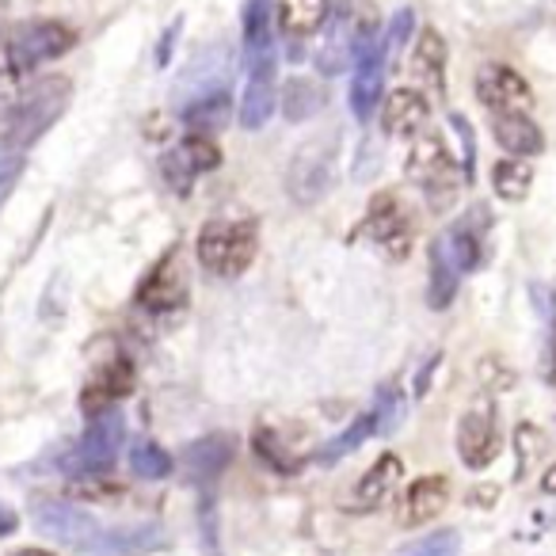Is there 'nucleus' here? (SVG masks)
Here are the masks:
<instances>
[{"label": "nucleus", "mask_w": 556, "mask_h": 556, "mask_svg": "<svg viewBox=\"0 0 556 556\" xmlns=\"http://www.w3.org/2000/svg\"><path fill=\"white\" fill-rule=\"evenodd\" d=\"M73 85L65 77H42L27 92L0 108V149H27L65 115Z\"/></svg>", "instance_id": "f257e3e1"}, {"label": "nucleus", "mask_w": 556, "mask_h": 556, "mask_svg": "<svg viewBox=\"0 0 556 556\" xmlns=\"http://www.w3.org/2000/svg\"><path fill=\"white\" fill-rule=\"evenodd\" d=\"M73 47V31L62 20H24L0 27V77H27L39 65L62 58Z\"/></svg>", "instance_id": "f03ea898"}, {"label": "nucleus", "mask_w": 556, "mask_h": 556, "mask_svg": "<svg viewBox=\"0 0 556 556\" xmlns=\"http://www.w3.org/2000/svg\"><path fill=\"white\" fill-rule=\"evenodd\" d=\"M199 263L217 278H240L260 252V232L252 222H206L199 232Z\"/></svg>", "instance_id": "7ed1b4c3"}, {"label": "nucleus", "mask_w": 556, "mask_h": 556, "mask_svg": "<svg viewBox=\"0 0 556 556\" xmlns=\"http://www.w3.org/2000/svg\"><path fill=\"white\" fill-rule=\"evenodd\" d=\"M404 168H408L412 184L424 187L434 206H446V202L454 199L457 184H462V168H457V161L450 156L446 141H442V134L434 130V126H424V130L412 138L408 164H404Z\"/></svg>", "instance_id": "20e7f679"}, {"label": "nucleus", "mask_w": 556, "mask_h": 556, "mask_svg": "<svg viewBox=\"0 0 556 556\" xmlns=\"http://www.w3.org/2000/svg\"><path fill=\"white\" fill-rule=\"evenodd\" d=\"M336 161H340V138L336 134H320L309 146L294 153L287 168V191L298 206H313L320 202L336 184Z\"/></svg>", "instance_id": "39448f33"}, {"label": "nucleus", "mask_w": 556, "mask_h": 556, "mask_svg": "<svg viewBox=\"0 0 556 556\" xmlns=\"http://www.w3.org/2000/svg\"><path fill=\"white\" fill-rule=\"evenodd\" d=\"M123 439H126L123 412H115V408L100 412V416H92V424H88L80 446L70 454V462H62V469H70V472H108L111 465L118 462Z\"/></svg>", "instance_id": "423d86ee"}, {"label": "nucleus", "mask_w": 556, "mask_h": 556, "mask_svg": "<svg viewBox=\"0 0 556 556\" xmlns=\"http://www.w3.org/2000/svg\"><path fill=\"white\" fill-rule=\"evenodd\" d=\"M35 530H39L42 538L58 541V545L88 553L92 541L100 538L103 526L96 522L88 510L73 507V503H65V500H39L35 503Z\"/></svg>", "instance_id": "0eeeda50"}, {"label": "nucleus", "mask_w": 556, "mask_h": 556, "mask_svg": "<svg viewBox=\"0 0 556 556\" xmlns=\"http://www.w3.org/2000/svg\"><path fill=\"white\" fill-rule=\"evenodd\" d=\"M386 42L378 31H363L358 42V58H355V80H351V115L358 123H370L374 111L381 103V77H386Z\"/></svg>", "instance_id": "6e6552de"}, {"label": "nucleus", "mask_w": 556, "mask_h": 556, "mask_svg": "<svg viewBox=\"0 0 556 556\" xmlns=\"http://www.w3.org/2000/svg\"><path fill=\"white\" fill-rule=\"evenodd\" d=\"M366 237L389 255V260H404L416 240V225H412L408 210L401 206L396 194H378L366 210Z\"/></svg>", "instance_id": "1a4fd4ad"}, {"label": "nucleus", "mask_w": 556, "mask_h": 556, "mask_svg": "<svg viewBox=\"0 0 556 556\" xmlns=\"http://www.w3.org/2000/svg\"><path fill=\"white\" fill-rule=\"evenodd\" d=\"M278 108V88H275V50L260 58H248V80H244V100H240V126L244 130H263Z\"/></svg>", "instance_id": "9d476101"}, {"label": "nucleus", "mask_w": 556, "mask_h": 556, "mask_svg": "<svg viewBox=\"0 0 556 556\" xmlns=\"http://www.w3.org/2000/svg\"><path fill=\"white\" fill-rule=\"evenodd\" d=\"M500 454V431H495V412L492 408H472L457 419V457L465 469L480 472L495 462Z\"/></svg>", "instance_id": "9b49d317"}, {"label": "nucleus", "mask_w": 556, "mask_h": 556, "mask_svg": "<svg viewBox=\"0 0 556 556\" xmlns=\"http://www.w3.org/2000/svg\"><path fill=\"white\" fill-rule=\"evenodd\" d=\"M401 477H404V462L396 454H381L378 462L370 465V469L358 477V484L351 488V500L343 503V507L351 510V515H366V510H378L381 503L389 500V495L401 488Z\"/></svg>", "instance_id": "f8f14e48"}, {"label": "nucleus", "mask_w": 556, "mask_h": 556, "mask_svg": "<svg viewBox=\"0 0 556 556\" xmlns=\"http://www.w3.org/2000/svg\"><path fill=\"white\" fill-rule=\"evenodd\" d=\"M477 100L492 115H500V111H522L530 103V85L510 65H484L477 73Z\"/></svg>", "instance_id": "ddd939ff"}, {"label": "nucleus", "mask_w": 556, "mask_h": 556, "mask_svg": "<svg viewBox=\"0 0 556 556\" xmlns=\"http://www.w3.org/2000/svg\"><path fill=\"white\" fill-rule=\"evenodd\" d=\"M232 454H237V442L232 434H202L187 446L184 462H187V477L194 488H210L225 469H229Z\"/></svg>", "instance_id": "4468645a"}, {"label": "nucleus", "mask_w": 556, "mask_h": 556, "mask_svg": "<svg viewBox=\"0 0 556 556\" xmlns=\"http://www.w3.org/2000/svg\"><path fill=\"white\" fill-rule=\"evenodd\" d=\"M164 545H168L164 526L141 522V526H118V530H100V538L92 541L88 553L92 556H149Z\"/></svg>", "instance_id": "2eb2a0df"}, {"label": "nucleus", "mask_w": 556, "mask_h": 556, "mask_svg": "<svg viewBox=\"0 0 556 556\" xmlns=\"http://www.w3.org/2000/svg\"><path fill=\"white\" fill-rule=\"evenodd\" d=\"M431 123V103L416 88H396L381 100V126L393 138H416Z\"/></svg>", "instance_id": "dca6fc26"}, {"label": "nucleus", "mask_w": 556, "mask_h": 556, "mask_svg": "<svg viewBox=\"0 0 556 556\" xmlns=\"http://www.w3.org/2000/svg\"><path fill=\"white\" fill-rule=\"evenodd\" d=\"M187 302V282L176 270V255H164L153 267V275L138 287V305L149 313H172Z\"/></svg>", "instance_id": "f3484780"}, {"label": "nucleus", "mask_w": 556, "mask_h": 556, "mask_svg": "<svg viewBox=\"0 0 556 556\" xmlns=\"http://www.w3.org/2000/svg\"><path fill=\"white\" fill-rule=\"evenodd\" d=\"M229 73H232V54H229V47L217 42V47L202 50V54L191 62V70H187L184 80L176 85V100L184 103V96L191 100V96H199V92L229 88Z\"/></svg>", "instance_id": "a211bd4d"}, {"label": "nucleus", "mask_w": 556, "mask_h": 556, "mask_svg": "<svg viewBox=\"0 0 556 556\" xmlns=\"http://www.w3.org/2000/svg\"><path fill=\"white\" fill-rule=\"evenodd\" d=\"M130 393H134V366L126 363V358H115V363H108V366L96 370V378L85 386L80 404H85L88 416H100V412L115 408V404Z\"/></svg>", "instance_id": "6ab92c4d"}, {"label": "nucleus", "mask_w": 556, "mask_h": 556, "mask_svg": "<svg viewBox=\"0 0 556 556\" xmlns=\"http://www.w3.org/2000/svg\"><path fill=\"white\" fill-rule=\"evenodd\" d=\"M450 503V480L446 477H419L408 484V492H404V503H401V526H424L431 522V518H439L442 510H446Z\"/></svg>", "instance_id": "aec40b11"}, {"label": "nucleus", "mask_w": 556, "mask_h": 556, "mask_svg": "<svg viewBox=\"0 0 556 556\" xmlns=\"http://www.w3.org/2000/svg\"><path fill=\"white\" fill-rule=\"evenodd\" d=\"M179 118H184L187 130L194 134H222L232 118V96L229 88H214V92H199L191 100L179 103Z\"/></svg>", "instance_id": "412c9836"}, {"label": "nucleus", "mask_w": 556, "mask_h": 556, "mask_svg": "<svg viewBox=\"0 0 556 556\" xmlns=\"http://www.w3.org/2000/svg\"><path fill=\"white\" fill-rule=\"evenodd\" d=\"M492 134L510 156H538L545 149V134L526 111H500L492 115Z\"/></svg>", "instance_id": "4be33fe9"}, {"label": "nucleus", "mask_w": 556, "mask_h": 556, "mask_svg": "<svg viewBox=\"0 0 556 556\" xmlns=\"http://www.w3.org/2000/svg\"><path fill=\"white\" fill-rule=\"evenodd\" d=\"M427 267H431V282H427V305H431L434 313H446L450 305H454V298H457V287H462V267H457L454 255H450L446 237H439L431 244V260H427Z\"/></svg>", "instance_id": "5701e85b"}, {"label": "nucleus", "mask_w": 556, "mask_h": 556, "mask_svg": "<svg viewBox=\"0 0 556 556\" xmlns=\"http://www.w3.org/2000/svg\"><path fill=\"white\" fill-rule=\"evenodd\" d=\"M278 31L287 39H309L325 27L328 12H332V0H278Z\"/></svg>", "instance_id": "b1692460"}, {"label": "nucleus", "mask_w": 556, "mask_h": 556, "mask_svg": "<svg viewBox=\"0 0 556 556\" xmlns=\"http://www.w3.org/2000/svg\"><path fill=\"white\" fill-rule=\"evenodd\" d=\"M240 31H244V58L270 54L275 50V0H244Z\"/></svg>", "instance_id": "393cba45"}, {"label": "nucleus", "mask_w": 556, "mask_h": 556, "mask_svg": "<svg viewBox=\"0 0 556 556\" xmlns=\"http://www.w3.org/2000/svg\"><path fill=\"white\" fill-rule=\"evenodd\" d=\"M480 214H484V210H472V214L462 217L454 229L442 232L450 255H454V263L462 267V275L465 270H477L480 263H484V225H480Z\"/></svg>", "instance_id": "a878e982"}, {"label": "nucleus", "mask_w": 556, "mask_h": 556, "mask_svg": "<svg viewBox=\"0 0 556 556\" xmlns=\"http://www.w3.org/2000/svg\"><path fill=\"white\" fill-rule=\"evenodd\" d=\"M358 42H363V31H355L348 20H336L325 47H320V54H317V70L325 73V77H336V73L351 70V62L358 58Z\"/></svg>", "instance_id": "bb28decb"}, {"label": "nucleus", "mask_w": 556, "mask_h": 556, "mask_svg": "<svg viewBox=\"0 0 556 556\" xmlns=\"http://www.w3.org/2000/svg\"><path fill=\"white\" fill-rule=\"evenodd\" d=\"M278 108L290 123H309L313 115L325 111V88L309 77H290L287 85L278 88Z\"/></svg>", "instance_id": "cd10ccee"}, {"label": "nucleus", "mask_w": 556, "mask_h": 556, "mask_svg": "<svg viewBox=\"0 0 556 556\" xmlns=\"http://www.w3.org/2000/svg\"><path fill=\"white\" fill-rule=\"evenodd\" d=\"M412 70H416L419 80H427V85H431L434 96L446 92V39H442L439 31H431V27H427V31L419 35L416 54H412Z\"/></svg>", "instance_id": "c85d7f7f"}, {"label": "nucleus", "mask_w": 556, "mask_h": 556, "mask_svg": "<svg viewBox=\"0 0 556 556\" xmlns=\"http://www.w3.org/2000/svg\"><path fill=\"white\" fill-rule=\"evenodd\" d=\"M374 434H381V419H378V412L370 408V412H363V416H358L343 434H336L332 442H325V446L317 450V462L320 465H336L340 457L355 454V450L363 446L366 439H374Z\"/></svg>", "instance_id": "c756f323"}, {"label": "nucleus", "mask_w": 556, "mask_h": 556, "mask_svg": "<svg viewBox=\"0 0 556 556\" xmlns=\"http://www.w3.org/2000/svg\"><path fill=\"white\" fill-rule=\"evenodd\" d=\"M492 187L503 202H522L533 187V164L530 156H510V161H500L492 168Z\"/></svg>", "instance_id": "7c9ffc66"}, {"label": "nucleus", "mask_w": 556, "mask_h": 556, "mask_svg": "<svg viewBox=\"0 0 556 556\" xmlns=\"http://www.w3.org/2000/svg\"><path fill=\"white\" fill-rule=\"evenodd\" d=\"M130 469H134V477H141V480H164V477H172L176 462H172V454L164 446L141 439V442H134V450H130Z\"/></svg>", "instance_id": "2f4dec72"}, {"label": "nucleus", "mask_w": 556, "mask_h": 556, "mask_svg": "<svg viewBox=\"0 0 556 556\" xmlns=\"http://www.w3.org/2000/svg\"><path fill=\"white\" fill-rule=\"evenodd\" d=\"M161 176L176 194H191L194 179H199V168H194L191 156L184 153V146H176V149H168V153L161 156Z\"/></svg>", "instance_id": "473e14b6"}, {"label": "nucleus", "mask_w": 556, "mask_h": 556, "mask_svg": "<svg viewBox=\"0 0 556 556\" xmlns=\"http://www.w3.org/2000/svg\"><path fill=\"white\" fill-rule=\"evenodd\" d=\"M374 412H378V419H381V434H393L404 419V393L396 386H381L378 401H374Z\"/></svg>", "instance_id": "72a5a7b5"}, {"label": "nucleus", "mask_w": 556, "mask_h": 556, "mask_svg": "<svg viewBox=\"0 0 556 556\" xmlns=\"http://www.w3.org/2000/svg\"><path fill=\"white\" fill-rule=\"evenodd\" d=\"M199 530H202V548L206 556H222V545H217V510H214V495L210 488H199Z\"/></svg>", "instance_id": "f704fd0d"}, {"label": "nucleus", "mask_w": 556, "mask_h": 556, "mask_svg": "<svg viewBox=\"0 0 556 556\" xmlns=\"http://www.w3.org/2000/svg\"><path fill=\"white\" fill-rule=\"evenodd\" d=\"M255 454L263 457V462L270 465V469H278V472H294L302 462H294V457L287 454V446L282 442H275V434L270 431H260L255 434Z\"/></svg>", "instance_id": "c9c22d12"}, {"label": "nucleus", "mask_w": 556, "mask_h": 556, "mask_svg": "<svg viewBox=\"0 0 556 556\" xmlns=\"http://www.w3.org/2000/svg\"><path fill=\"white\" fill-rule=\"evenodd\" d=\"M412 27H416V16H412V9H401L393 20H389L386 35H381V42H386V54L396 58L404 50V42L412 39Z\"/></svg>", "instance_id": "e433bc0d"}, {"label": "nucleus", "mask_w": 556, "mask_h": 556, "mask_svg": "<svg viewBox=\"0 0 556 556\" xmlns=\"http://www.w3.org/2000/svg\"><path fill=\"white\" fill-rule=\"evenodd\" d=\"M24 149H0V202L9 199L12 187L24 176Z\"/></svg>", "instance_id": "4c0bfd02"}, {"label": "nucleus", "mask_w": 556, "mask_h": 556, "mask_svg": "<svg viewBox=\"0 0 556 556\" xmlns=\"http://www.w3.org/2000/svg\"><path fill=\"white\" fill-rule=\"evenodd\" d=\"M408 556H457V533H454V530L434 533L431 541L416 545V553H408Z\"/></svg>", "instance_id": "58836bf2"}, {"label": "nucleus", "mask_w": 556, "mask_h": 556, "mask_svg": "<svg viewBox=\"0 0 556 556\" xmlns=\"http://www.w3.org/2000/svg\"><path fill=\"white\" fill-rule=\"evenodd\" d=\"M450 126L457 130V138L465 141V156H462V176L472 179V156H477V149H472V130L469 123H465V115H450Z\"/></svg>", "instance_id": "ea45409f"}, {"label": "nucleus", "mask_w": 556, "mask_h": 556, "mask_svg": "<svg viewBox=\"0 0 556 556\" xmlns=\"http://www.w3.org/2000/svg\"><path fill=\"white\" fill-rule=\"evenodd\" d=\"M179 27H184V24H179V20H176V24H168V31L161 35V50H156V65H161V70L172 62V50H176V35H179Z\"/></svg>", "instance_id": "a19ab883"}, {"label": "nucleus", "mask_w": 556, "mask_h": 556, "mask_svg": "<svg viewBox=\"0 0 556 556\" xmlns=\"http://www.w3.org/2000/svg\"><path fill=\"white\" fill-rule=\"evenodd\" d=\"M20 530V518H16V510L12 507H4L0 503V538H9V533H16Z\"/></svg>", "instance_id": "79ce46f5"}, {"label": "nucleus", "mask_w": 556, "mask_h": 556, "mask_svg": "<svg viewBox=\"0 0 556 556\" xmlns=\"http://www.w3.org/2000/svg\"><path fill=\"white\" fill-rule=\"evenodd\" d=\"M541 492L545 495H556V462L545 469V477H541Z\"/></svg>", "instance_id": "37998d69"}, {"label": "nucleus", "mask_w": 556, "mask_h": 556, "mask_svg": "<svg viewBox=\"0 0 556 556\" xmlns=\"http://www.w3.org/2000/svg\"><path fill=\"white\" fill-rule=\"evenodd\" d=\"M12 556H54V553H47V548H16Z\"/></svg>", "instance_id": "c03bdc74"}]
</instances>
